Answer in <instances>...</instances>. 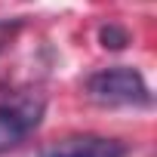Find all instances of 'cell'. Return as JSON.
Returning a JSON list of instances; mask_svg holds the SVG:
<instances>
[{
	"label": "cell",
	"mask_w": 157,
	"mask_h": 157,
	"mask_svg": "<svg viewBox=\"0 0 157 157\" xmlns=\"http://www.w3.org/2000/svg\"><path fill=\"white\" fill-rule=\"evenodd\" d=\"M86 96L99 105H132V108H145L151 105V90L145 83V77L136 68L117 65V68H105L96 71L86 80Z\"/></svg>",
	"instance_id": "6da1fadb"
},
{
	"label": "cell",
	"mask_w": 157,
	"mask_h": 157,
	"mask_svg": "<svg viewBox=\"0 0 157 157\" xmlns=\"http://www.w3.org/2000/svg\"><path fill=\"white\" fill-rule=\"evenodd\" d=\"M46 102L40 93L31 90H19V93H6L0 99V154L22 145L43 120Z\"/></svg>",
	"instance_id": "7a4b0ae2"
},
{
	"label": "cell",
	"mask_w": 157,
	"mask_h": 157,
	"mask_svg": "<svg viewBox=\"0 0 157 157\" xmlns=\"http://www.w3.org/2000/svg\"><path fill=\"white\" fill-rule=\"evenodd\" d=\"M126 154H129V148L120 139L83 132V136H68V139H59V142L40 148L37 157H126Z\"/></svg>",
	"instance_id": "3957f363"
},
{
	"label": "cell",
	"mask_w": 157,
	"mask_h": 157,
	"mask_svg": "<svg viewBox=\"0 0 157 157\" xmlns=\"http://www.w3.org/2000/svg\"><path fill=\"white\" fill-rule=\"evenodd\" d=\"M99 40H102L105 49H123V46L129 43V34H126L120 25H105V28L99 31Z\"/></svg>",
	"instance_id": "277c9868"
}]
</instances>
